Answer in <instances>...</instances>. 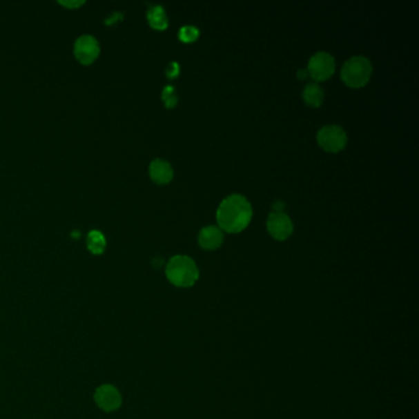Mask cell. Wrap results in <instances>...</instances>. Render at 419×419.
Masks as SVG:
<instances>
[{
    "label": "cell",
    "instance_id": "cell-4",
    "mask_svg": "<svg viewBox=\"0 0 419 419\" xmlns=\"http://www.w3.org/2000/svg\"><path fill=\"white\" fill-rule=\"evenodd\" d=\"M348 137L346 130L337 124H327L318 133L319 146L329 153H338L347 146Z\"/></svg>",
    "mask_w": 419,
    "mask_h": 419
},
{
    "label": "cell",
    "instance_id": "cell-6",
    "mask_svg": "<svg viewBox=\"0 0 419 419\" xmlns=\"http://www.w3.org/2000/svg\"><path fill=\"white\" fill-rule=\"evenodd\" d=\"M74 55L81 64L90 66L100 55V45L94 36H80L74 45Z\"/></svg>",
    "mask_w": 419,
    "mask_h": 419
},
{
    "label": "cell",
    "instance_id": "cell-9",
    "mask_svg": "<svg viewBox=\"0 0 419 419\" xmlns=\"http://www.w3.org/2000/svg\"><path fill=\"white\" fill-rule=\"evenodd\" d=\"M224 241L223 231L218 226L214 225H208L206 228H203L198 234V242L199 246L203 250H217L218 247L222 246Z\"/></svg>",
    "mask_w": 419,
    "mask_h": 419
},
{
    "label": "cell",
    "instance_id": "cell-18",
    "mask_svg": "<svg viewBox=\"0 0 419 419\" xmlns=\"http://www.w3.org/2000/svg\"><path fill=\"white\" fill-rule=\"evenodd\" d=\"M273 208L275 213H283V209H284V203L283 202H274Z\"/></svg>",
    "mask_w": 419,
    "mask_h": 419
},
{
    "label": "cell",
    "instance_id": "cell-2",
    "mask_svg": "<svg viewBox=\"0 0 419 419\" xmlns=\"http://www.w3.org/2000/svg\"><path fill=\"white\" fill-rule=\"evenodd\" d=\"M166 278L177 288H191L199 278V269L196 262L186 255H176L166 264Z\"/></svg>",
    "mask_w": 419,
    "mask_h": 419
},
{
    "label": "cell",
    "instance_id": "cell-10",
    "mask_svg": "<svg viewBox=\"0 0 419 419\" xmlns=\"http://www.w3.org/2000/svg\"><path fill=\"white\" fill-rule=\"evenodd\" d=\"M149 175L157 185H166L173 179V170L170 162L162 159H155L149 166Z\"/></svg>",
    "mask_w": 419,
    "mask_h": 419
},
{
    "label": "cell",
    "instance_id": "cell-14",
    "mask_svg": "<svg viewBox=\"0 0 419 419\" xmlns=\"http://www.w3.org/2000/svg\"><path fill=\"white\" fill-rule=\"evenodd\" d=\"M199 37V30L193 25H185L179 28V39L184 43H192Z\"/></svg>",
    "mask_w": 419,
    "mask_h": 419
},
{
    "label": "cell",
    "instance_id": "cell-1",
    "mask_svg": "<svg viewBox=\"0 0 419 419\" xmlns=\"http://www.w3.org/2000/svg\"><path fill=\"white\" fill-rule=\"evenodd\" d=\"M251 203L237 193L226 197L217 211V222L226 233H240L246 229L252 219Z\"/></svg>",
    "mask_w": 419,
    "mask_h": 419
},
{
    "label": "cell",
    "instance_id": "cell-16",
    "mask_svg": "<svg viewBox=\"0 0 419 419\" xmlns=\"http://www.w3.org/2000/svg\"><path fill=\"white\" fill-rule=\"evenodd\" d=\"M179 74V66L177 62H171L168 64V68H166V75H168V78L173 79L176 78L177 75Z\"/></svg>",
    "mask_w": 419,
    "mask_h": 419
},
{
    "label": "cell",
    "instance_id": "cell-17",
    "mask_svg": "<svg viewBox=\"0 0 419 419\" xmlns=\"http://www.w3.org/2000/svg\"><path fill=\"white\" fill-rule=\"evenodd\" d=\"M59 4L69 9H77L81 6H84L85 1H59Z\"/></svg>",
    "mask_w": 419,
    "mask_h": 419
},
{
    "label": "cell",
    "instance_id": "cell-8",
    "mask_svg": "<svg viewBox=\"0 0 419 419\" xmlns=\"http://www.w3.org/2000/svg\"><path fill=\"white\" fill-rule=\"evenodd\" d=\"M267 230L275 240L284 241L293 234L294 225L285 213H271L267 219Z\"/></svg>",
    "mask_w": 419,
    "mask_h": 419
},
{
    "label": "cell",
    "instance_id": "cell-19",
    "mask_svg": "<svg viewBox=\"0 0 419 419\" xmlns=\"http://www.w3.org/2000/svg\"><path fill=\"white\" fill-rule=\"evenodd\" d=\"M308 75V70H306V69H302V70L298 72V77H299V79H305Z\"/></svg>",
    "mask_w": 419,
    "mask_h": 419
},
{
    "label": "cell",
    "instance_id": "cell-7",
    "mask_svg": "<svg viewBox=\"0 0 419 419\" xmlns=\"http://www.w3.org/2000/svg\"><path fill=\"white\" fill-rule=\"evenodd\" d=\"M97 407L105 412L117 411L122 406V395L113 385H101L94 395Z\"/></svg>",
    "mask_w": 419,
    "mask_h": 419
},
{
    "label": "cell",
    "instance_id": "cell-11",
    "mask_svg": "<svg viewBox=\"0 0 419 419\" xmlns=\"http://www.w3.org/2000/svg\"><path fill=\"white\" fill-rule=\"evenodd\" d=\"M146 17H148V23L154 30L164 31L168 28V15L162 6H150L146 12Z\"/></svg>",
    "mask_w": 419,
    "mask_h": 419
},
{
    "label": "cell",
    "instance_id": "cell-3",
    "mask_svg": "<svg viewBox=\"0 0 419 419\" xmlns=\"http://www.w3.org/2000/svg\"><path fill=\"white\" fill-rule=\"evenodd\" d=\"M373 66L367 57L355 56L343 64L341 78L351 88H362L370 80Z\"/></svg>",
    "mask_w": 419,
    "mask_h": 419
},
{
    "label": "cell",
    "instance_id": "cell-12",
    "mask_svg": "<svg viewBox=\"0 0 419 419\" xmlns=\"http://www.w3.org/2000/svg\"><path fill=\"white\" fill-rule=\"evenodd\" d=\"M302 99L309 106H321L324 100V91L316 83H309L302 90Z\"/></svg>",
    "mask_w": 419,
    "mask_h": 419
},
{
    "label": "cell",
    "instance_id": "cell-15",
    "mask_svg": "<svg viewBox=\"0 0 419 419\" xmlns=\"http://www.w3.org/2000/svg\"><path fill=\"white\" fill-rule=\"evenodd\" d=\"M162 97L165 106L168 107V108H173V107L177 105V102H179V97H177L176 90H175L173 85H168V86L164 88Z\"/></svg>",
    "mask_w": 419,
    "mask_h": 419
},
{
    "label": "cell",
    "instance_id": "cell-5",
    "mask_svg": "<svg viewBox=\"0 0 419 419\" xmlns=\"http://www.w3.org/2000/svg\"><path fill=\"white\" fill-rule=\"evenodd\" d=\"M335 58L327 52L315 53L308 63V74L316 81H324L335 73Z\"/></svg>",
    "mask_w": 419,
    "mask_h": 419
},
{
    "label": "cell",
    "instance_id": "cell-13",
    "mask_svg": "<svg viewBox=\"0 0 419 419\" xmlns=\"http://www.w3.org/2000/svg\"><path fill=\"white\" fill-rule=\"evenodd\" d=\"M86 246L91 253L94 255H102L106 249V239L104 234L99 230L90 231L86 239Z\"/></svg>",
    "mask_w": 419,
    "mask_h": 419
}]
</instances>
